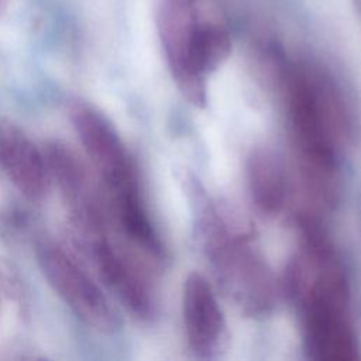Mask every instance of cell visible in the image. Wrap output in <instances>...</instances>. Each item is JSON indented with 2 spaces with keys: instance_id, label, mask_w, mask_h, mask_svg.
I'll list each match as a JSON object with an SVG mask.
<instances>
[{
  "instance_id": "6da1fadb",
  "label": "cell",
  "mask_w": 361,
  "mask_h": 361,
  "mask_svg": "<svg viewBox=\"0 0 361 361\" xmlns=\"http://www.w3.org/2000/svg\"><path fill=\"white\" fill-rule=\"evenodd\" d=\"M269 51L303 182L314 199L331 207L340 196V154L354 138L353 109L326 69Z\"/></svg>"
},
{
  "instance_id": "7a4b0ae2",
  "label": "cell",
  "mask_w": 361,
  "mask_h": 361,
  "mask_svg": "<svg viewBox=\"0 0 361 361\" xmlns=\"http://www.w3.org/2000/svg\"><path fill=\"white\" fill-rule=\"evenodd\" d=\"M300 244L288 262L283 289L299 317L302 347L310 360H357L350 282L345 268L319 224L298 216Z\"/></svg>"
},
{
  "instance_id": "3957f363",
  "label": "cell",
  "mask_w": 361,
  "mask_h": 361,
  "mask_svg": "<svg viewBox=\"0 0 361 361\" xmlns=\"http://www.w3.org/2000/svg\"><path fill=\"white\" fill-rule=\"evenodd\" d=\"M195 235L216 282L247 316H267L276 300V283L252 230L224 203L195 188Z\"/></svg>"
},
{
  "instance_id": "277c9868",
  "label": "cell",
  "mask_w": 361,
  "mask_h": 361,
  "mask_svg": "<svg viewBox=\"0 0 361 361\" xmlns=\"http://www.w3.org/2000/svg\"><path fill=\"white\" fill-rule=\"evenodd\" d=\"M102 281L137 319L149 322L158 309L152 268L158 267L130 243L111 238L109 230L82 238Z\"/></svg>"
},
{
  "instance_id": "5b68a950",
  "label": "cell",
  "mask_w": 361,
  "mask_h": 361,
  "mask_svg": "<svg viewBox=\"0 0 361 361\" xmlns=\"http://www.w3.org/2000/svg\"><path fill=\"white\" fill-rule=\"evenodd\" d=\"M35 254L49 286L83 323L104 333L120 327V317L104 292L63 247L42 240Z\"/></svg>"
},
{
  "instance_id": "8992f818",
  "label": "cell",
  "mask_w": 361,
  "mask_h": 361,
  "mask_svg": "<svg viewBox=\"0 0 361 361\" xmlns=\"http://www.w3.org/2000/svg\"><path fill=\"white\" fill-rule=\"evenodd\" d=\"M69 118L87 158L111 196L140 182L135 162L124 141L99 109L76 100L69 106Z\"/></svg>"
},
{
  "instance_id": "52a82bcc",
  "label": "cell",
  "mask_w": 361,
  "mask_h": 361,
  "mask_svg": "<svg viewBox=\"0 0 361 361\" xmlns=\"http://www.w3.org/2000/svg\"><path fill=\"white\" fill-rule=\"evenodd\" d=\"M182 319L188 345L196 357L213 358L226 348V317L212 283L202 274L193 272L183 282Z\"/></svg>"
},
{
  "instance_id": "ba28073f",
  "label": "cell",
  "mask_w": 361,
  "mask_h": 361,
  "mask_svg": "<svg viewBox=\"0 0 361 361\" xmlns=\"http://www.w3.org/2000/svg\"><path fill=\"white\" fill-rule=\"evenodd\" d=\"M197 23L195 6L159 1L157 27L169 72L185 99L196 107H203L207 100L206 86L197 83L189 72L190 42Z\"/></svg>"
},
{
  "instance_id": "9c48e42d",
  "label": "cell",
  "mask_w": 361,
  "mask_h": 361,
  "mask_svg": "<svg viewBox=\"0 0 361 361\" xmlns=\"http://www.w3.org/2000/svg\"><path fill=\"white\" fill-rule=\"evenodd\" d=\"M0 165L25 199L38 202L47 195L51 176L45 152L10 120H0Z\"/></svg>"
},
{
  "instance_id": "30bf717a",
  "label": "cell",
  "mask_w": 361,
  "mask_h": 361,
  "mask_svg": "<svg viewBox=\"0 0 361 361\" xmlns=\"http://www.w3.org/2000/svg\"><path fill=\"white\" fill-rule=\"evenodd\" d=\"M245 178L250 199L261 214L275 217L285 209L289 196L288 171L274 148L258 145L250 151Z\"/></svg>"
},
{
  "instance_id": "8fae6325",
  "label": "cell",
  "mask_w": 361,
  "mask_h": 361,
  "mask_svg": "<svg viewBox=\"0 0 361 361\" xmlns=\"http://www.w3.org/2000/svg\"><path fill=\"white\" fill-rule=\"evenodd\" d=\"M231 52L228 31L216 23H197L189 51L190 76L206 86V76L214 72Z\"/></svg>"
},
{
  "instance_id": "7c38bea8",
  "label": "cell",
  "mask_w": 361,
  "mask_h": 361,
  "mask_svg": "<svg viewBox=\"0 0 361 361\" xmlns=\"http://www.w3.org/2000/svg\"><path fill=\"white\" fill-rule=\"evenodd\" d=\"M175 4H182V6H195V0H166Z\"/></svg>"
},
{
  "instance_id": "4fadbf2b",
  "label": "cell",
  "mask_w": 361,
  "mask_h": 361,
  "mask_svg": "<svg viewBox=\"0 0 361 361\" xmlns=\"http://www.w3.org/2000/svg\"><path fill=\"white\" fill-rule=\"evenodd\" d=\"M7 3H8V0H0V16L6 11V8H7Z\"/></svg>"
}]
</instances>
